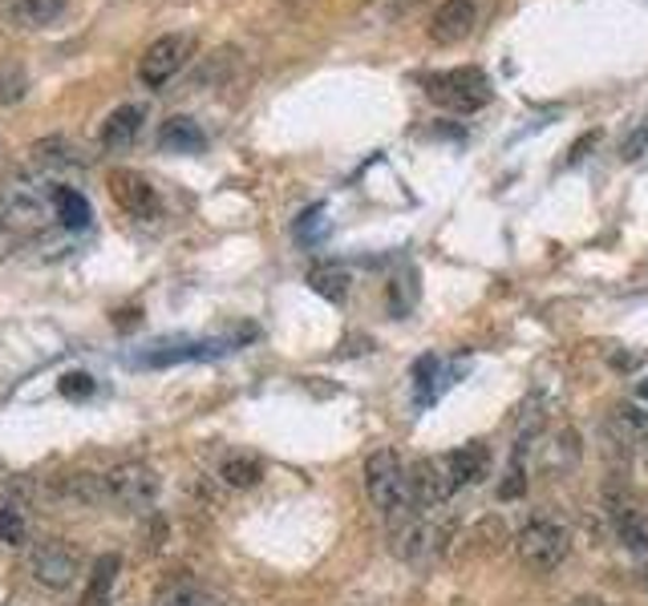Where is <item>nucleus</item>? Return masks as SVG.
<instances>
[{
    "label": "nucleus",
    "mask_w": 648,
    "mask_h": 606,
    "mask_svg": "<svg viewBox=\"0 0 648 606\" xmlns=\"http://www.w3.org/2000/svg\"><path fill=\"white\" fill-rule=\"evenodd\" d=\"M365 494H369L377 514L386 518L389 530L421 514L414 490H409V469L402 466V457L393 449H377L365 457Z\"/></svg>",
    "instance_id": "nucleus-1"
},
{
    "label": "nucleus",
    "mask_w": 648,
    "mask_h": 606,
    "mask_svg": "<svg viewBox=\"0 0 648 606\" xmlns=\"http://www.w3.org/2000/svg\"><path fill=\"white\" fill-rule=\"evenodd\" d=\"M515 551H518V562L535 570V574H548L555 566L567 558L572 551V534H567V525L555 522V518H535L518 530L515 537Z\"/></svg>",
    "instance_id": "nucleus-2"
},
{
    "label": "nucleus",
    "mask_w": 648,
    "mask_h": 606,
    "mask_svg": "<svg viewBox=\"0 0 648 606\" xmlns=\"http://www.w3.org/2000/svg\"><path fill=\"white\" fill-rule=\"evenodd\" d=\"M426 94H430L438 106H447L454 113H475L482 110L494 89H490V77L475 65H462V70H447L426 77Z\"/></svg>",
    "instance_id": "nucleus-3"
},
{
    "label": "nucleus",
    "mask_w": 648,
    "mask_h": 606,
    "mask_svg": "<svg viewBox=\"0 0 648 606\" xmlns=\"http://www.w3.org/2000/svg\"><path fill=\"white\" fill-rule=\"evenodd\" d=\"M0 211H4V223L16 226V231L45 226L53 219V186L16 174V178H9L4 195H0Z\"/></svg>",
    "instance_id": "nucleus-4"
},
{
    "label": "nucleus",
    "mask_w": 648,
    "mask_h": 606,
    "mask_svg": "<svg viewBox=\"0 0 648 606\" xmlns=\"http://www.w3.org/2000/svg\"><path fill=\"white\" fill-rule=\"evenodd\" d=\"M191 49H195V41H191L187 33H167V37H159V41L138 57V82H143L146 89H162L174 73H183V65L191 61Z\"/></svg>",
    "instance_id": "nucleus-5"
},
{
    "label": "nucleus",
    "mask_w": 648,
    "mask_h": 606,
    "mask_svg": "<svg viewBox=\"0 0 648 606\" xmlns=\"http://www.w3.org/2000/svg\"><path fill=\"white\" fill-rule=\"evenodd\" d=\"M106 485H110V502L130 509H146L162 490L159 473L146 466V461H122V466H114L106 473Z\"/></svg>",
    "instance_id": "nucleus-6"
},
{
    "label": "nucleus",
    "mask_w": 648,
    "mask_h": 606,
    "mask_svg": "<svg viewBox=\"0 0 648 606\" xmlns=\"http://www.w3.org/2000/svg\"><path fill=\"white\" fill-rule=\"evenodd\" d=\"M409 490H414V502L418 509H433V506H447L450 497L459 494L454 481L447 473V461L442 457H421L409 466Z\"/></svg>",
    "instance_id": "nucleus-7"
},
{
    "label": "nucleus",
    "mask_w": 648,
    "mask_h": 606,
    "mask_svg": "<svg viewBox=\"0 0 648 606\" xmlns=\"http://www.w3.org/2000/svg\"><path fill=\"white\" fill-rule=\"evenodd\" d=\"M77 574V551H70L61 537H49L33 551V579L49 591H65Z\"/></svg>",
    "instance_id": "nucleus-8"
},
{
    "label": "nucleus",
    "mask_w": 648,
    "mask_h": 606,
    "mask_svg": "<svg viewBox=\"0 0 648 606\" xmlns=\"http://www.w3.org/2000/svg\"><path fill=\"white\" fill-rule=\"evenodd\" d=\"M393 534V554L402 558V562H421V558H430L433 551H442L447 542H442V530L438 525H430L426 518H409V522H402V525H393L389 530Z\"/></svg>",
    "instance_id": "nucleus-9"
},
{
    "label": "nucleus",
    "mask_w": 648,
    "mask_h": 606,
    "mask_svg": "<svg viewBox=\"0 0 648 606\" xmlns=\"http://www.w3.org/2000/svg\"><path fill=\"white\" fill-rule=\"evenodd\" d=\"M110 195H114L118 207L126 214H134V219L159 214V195H155V186L146 183L138 170H114V174H110Z\"/></svg>",
    "instance_id": "nucleus-10"
},
{
    "label": "nucleus",
    "mask_w": 648,
    "mask_h": 606,
    "mask_svg": "<svg viewBox=\"0 0 648 606\" xmlns=\"http://www.w3.org/2000/svg\"><path fill=\"white\" fill-rule=\"evenodd\" d=\"M478 13H475V0H442L438 4V13L430 21V37L442 45H454L462 41L470 28H475Z\"/></svg>",
    "instance_id": "nucleus-11"
},
{
    "label": "nucleus",
    "mask_w": 648,
    "mask_h": 606,
    "mask_svg": "<svg viewBox=\"0 0 648 606\" xmlns=\"http://www.w3.org/2000/svg\"><path fill=\"white\" fill-rule=\"evenodd\" d=\"M65 13V0H0V21L13 28H45Z\"/></svg>",
    "instance_id": "nucleus-12"
},
{
    "label": "nucleus",
    "mask_w": 648,
    "mask_h": 606,
    "mask_svg": "<svg viewBox=\"0 0 648 606\" xmlns=\"http://www.w3.org/2000/svg\"><path fill=\"white\" fill-rule=\"evenodd\" d=\"M143 122H146V110H143V106H134V101H126V106H118V110L106 113V122H101L98 141L106 146V150H126L130 141L138 138V129H143Z\"/></svg>",
    "instance_id": "nucleus-13"
},
{
    "label": "nucleus",
    "mask_w": 648,
    "mask_h": 606,
    "mask_svg": "<svg viewBox=\"0 0 648 606\" xmlns=\"http://www.w3.org/2000/svg\"><path fill=\"white\" fill-rule=\"evenodd\" d=\"M442 461H447V473L450 481H454V490H462V485H478V481L487 478L490 449L487 445H462V449L447 453Z\"/></svg>",
    "instance_id": "nucleus-14"
},
{
    "label": "nucleus",
    "mask_w": 648,
    "mask_h": 606,
    "mask_svg": "<svg viewBox=\"0 0 648 606\" xmlns=\"http://www.w3.org/2000/svg\"><path fill=\"white\" fill-rule=\"evenodd\" d=\"M159 146H162V150H171V154H199V150H207V134L199 129V122H195V118L174 113V118H167V122H162Z\"/></svg>",
    "instance_id": "nucleus-15"
},
{
    "label": "nucleus",
    "mask_w": 648,
    "mask_h": 606,
    "mask_svg": "<svg viewBox=\"0 0 648 606\" xmlns=\"http://www.w3.org/2000/svg\"><path fill=\"white\" fill-rule=\"evenodd\" d=\"M58 497L73 506H101V502H110V485L101 473H65L58 481Z\"/></svg>",
    "instance_id": "nucleus-16"
},
{
    "label": "nucleus",
    "mask_w": 648,
    "mask_h": 606,
    "mask_svg": "<svg viewBox=\"0 0 648 606\" xmlns=\"http://www.w3.org/2000/svg\"><path fill=\"white\" fill-rule=\"evenodd\" d=\"M608 514H612V525H616V534L624 537V546L628 551H648V525L640 518V509L633 502H624V497H608Z\"/></svg>",
    "instance_id": "nucleus-17"
},
{
    "label": "nucleus",
    "mask_w": 648,
    "mask_h": 606,
    "mask_svg": "<svg viewBox=\"0 0 648 606\" xmlns=\"http://www.w3.org/2000/svg\"><path fill=\"white\" fill-rule=\"evenodd\" d=\"M53 219L61 226H70V231H86L94 223V207H89V198L82 190H73V186H53Z\"/></svg>",
    "instance_id": "nucleus-18"
},
{
    "label": "nucleus",
    "mask_w": 648,
    "mask_h": 606,
    "mask_svg": "<svg viewBox=\"0 0 648 606\" xmlns=\"http://www.w3.org/2000/svg\"><path fill=\"white\" fill-rule=\"evenodd\" d=\"M308 287L329 304H345L349 296V271L341 263H313L308 268Z\"/></svg>",
    "instance_id": "nucleus-19"
},
{
    "label": "nucleus",
    "mask_w": 648,
    "mask_h": 606,
    "mask_svg": "<svg viewBox=\"0 0 648 606\" xmlns=\"http://www.w3.org/2000/svg\"><path fill=\"white\" fill-rule=\"evenodd\" d=\"M118 566H122L118 554H106V558L94 562V574H89V586H86V594H82V606H101L106 598H110L114 579H118Z\"/></svg>",
    "instance_id": "nucleus-20"
},
{
    "label": "nucleus",
    "mask_w": 648,
    "mask_h": 606,
    "mask_svg": "<svg viewBox=\"0 0 648 606\" xmlns=\"http://www.w3.org/2000/svg\"><path fill=\"white\" fill-rule=\"evenodd\" d=\"M77 154H82V150L70 146L65 138H45L33 146V158H37V166H45V170H70L73 162H82Z\"/></svg>",
    "instance_id": "nucleus-21"
},
{
    "label": "nucleus",
    "mask_w": 648,
    "mask_h": 606,
    "mask_svg": "<svg viewBox=\"0 0 648 606\" xmlns=\"http://www.w3.org/2000/svg\"><path fill=\"white\" fill-rule=\"evenodd\" d=\"M414 388H418L421 405H433V396L447 388V381H442V360H438V356H421L418 364H414Z\"/></svg>",
    "instance_id": "nucleus-22"
},
{
    "label": "nucleus",
    "mask_w": 648,
    "mask_h": 606,
    "mask_svg": "<svg viewBox=\"0 0 648 606\" xmlns=\"http://www.w3.org/2000/svg\"><path fill=\"white\" fill-rule=\"evenodd\" d=\"M219 478H223V485H231V490H252V485L264 478V466H259L256 457H231V461H223Z\"/></svg>",
    "instance_id": "nucleus-23"
},
{
    "label": "nucleus",
    "mask_w": 648,
    "mask_h": 606,
    "mask_svg": "<svg viewBox=\"0 0 648 606\" xmlns=\"http://www.w3.org/2000/svg\"><path fill=\"white\" fill-rule=\"evenodd\" d=\"M25 89H29V73L21 61H4L0 65V110L4 106H16V101L25 98Z\"/></svg>",
    "instance_id": "nucleus-24"
},
{
    "label": "nucleus",
    "mask_w": 648,
    "mask_h": 606,
    "mask_svg": "<svg viewBox=\"0 0 648 606\" xmlns=\"http://www.w3.org/2000/svg\"><path fill=\"white\" fill-rule=\"evenodd\" d=\"M612 424H616V429L628 441H648V412L636 409V405H616V412H612Z\"/></svg>",
    "instance_id": "nucleus-25"
},
{
    "label": "nucleus",
    "mask_w": 648,
    "mask_h": 606,
    "mask_svg": "<svg viewBox=\"0 0 648 606\" xmlns=\"http://www.w3.org/2000/svg\"><path fill=\"white\" fill-rule=\"evenodd\" d=\"M25 537H29V525L21 518V509L13 506L0 509V542H4V546H25Z\"/></svg>",
    "instance_id": "nucleus-26"
},
{
    "label": "nucleus",
    "mask_w": 648,
    "mask_h": 606,
    "mask_svg": "<svg viewBox=\"0 0 648 606\" xmlns=\"http://www.w3.org/2000/svg\"><path fill=\"white\" fill-rule=\"evenodd\" d=\"M58 388H61V396H70V400H89V396L98 393V384H94L89 372H65Z\"/></svg>",
    "instance_id": "nucleus-27"
},
{
    "label": "nucleus",
    "mask_w": 648,
    "mask_h": 606,
    "mask_svg": "<svg viewBox=\"0 0 648 606\" xmlns=\"http://www.w3.org/2000/svg\"><path fill=\"white\" fill-rule=\"evenodd\" d=\"M523 494H527V473H523V466H518L515 457V466L506 469V478L499 481V502H518Z\"/></svg>",
    "instance_id": "nucleus-28"
},
{
    "label": "nucleus",
    "mask_w": 648,
    "mask_h": 606,
    "mask_svg": "<svg viewBox=\"0 0 648 606\" xmlns=\"http://www.w3.org/2000/svg\"><path fill=\"white\" fill-rule=\"evenodd\" d=\"M320 231H325V207H313V211H304L301 223H296V235H301V243H317Z\"/></svg>",
    "instance_id": "nucleus-29"
},
{
    "label": "nucleus",
    "mask_w": 648,
    "mask_h": 606,
    "mask_svg": "<svg viewBox=\"0 0 648 606\" xmlns=\"http://www.w3.org/2000/svg\"><path fill=\"white\" fill-rule=\"evenodd\" d=\"M620 154H624V162H636V158L648 154V118L640 122V129H633V134H628V141L620 146Z\"/></svg>",
    "instance_id": "nucleus-30"
},
{
    "label": "nucleus",
    "mask_w": 648,
    "mask_h": 606,
    "mask_svg": "<svg viewBox=\"0 0 648 606\" xmlns=\"http://www.w3.org/2000/svg\"><path fill=\"white\" fill-rule=\"evenodd\" d=\"M167 606H207V598L199 591H191V586H179V591H171Z\"/></svg>",
    "instance_id": "nucleus-31"
},
{
    "label": "nucleus",
    "mask_w": 648,
    "mask_h": 606,
    "mask_svg": "<svg viewBox=\"0 0 648 606\" xmlns=\"http://www.w3.org/2000/svg\"><path fill=\"white\" fill-rule=\"evenodd\" d=\"M567 606H612V603H604V598H596V594H579V598H572Z\"/></svg>",
    "instance_id": "nucleus-32"
},
{
    "label": "nucleus",
    "mask_w": 648,
    "mask_h": 606,
    "mask_svg": "<svg viewBox=\"0 0 648 606\" xmlns=\"http://www.w3.org/2000/svg\"><path fill=\"white\" fill-rule=\"evenodd\" d=\"M636 396H640V400H648V381L636 384Z\"/></svg>",
    "instance_id": "nucleus-33"
}]
</instances>
